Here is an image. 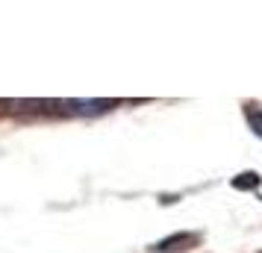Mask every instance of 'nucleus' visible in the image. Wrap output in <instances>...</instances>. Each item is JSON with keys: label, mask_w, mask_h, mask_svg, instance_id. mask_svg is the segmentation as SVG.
<instances>
[{"label": "nucleus", "mask_w": 262, "mask_h": 253, "mask_svg": "<svg viewBox=\"0 0 262 253\" xmlns=\"http://www.w3.org/2000/svg\"><path fill=\"white\" fill-rule=\"evenodd\" d=\"M191 244H198L194 233H174V236H165L162 241L150 244V253H177V250H189Z\"/></svg>", "instance_id": "1"}, {"label": "nucleus", "mask_w": 262, "mask_h": 253, "mask_svg": "<svg viewBox=\"0 0 262 253\" xmlns=\"http://www.w3.org/2000/svg\"><path fill=\"white\" fill-rule=\"evenodd\" d=\"M233 189H238V192H250V189H259V174H253V171H245V174L233 177Z\"/></svg>", "instance_id": "3"}, {"label": "nucleus", "mask_w": 262, "mask_h": 253, "mask_svg": "<svg viewBox=\"0 0 262 253\" xmlns=\"http://www.w3.org/2000/svg\"><path fill=\"white\" fill-rule=\"evenodd\" d=\"M62 106L68 115H100L115 106V100H65Z\"/></svg>", "instance_id": "2"}, {"label": "nucleus", "mask_w": 262, "mask_h": 253, "mask_svg": "<svg viewBox=\"0 0 262 253\" xmlns=\"http://www.w3.org/2000/svg\"><path fill=\"white\" fill-rule=\"evenodd\" d=\"M245 115H248L250 130L262 139V106H259V103H248V106H245Z\"/></svg>", "instance_id": "4"}]
</instances>
